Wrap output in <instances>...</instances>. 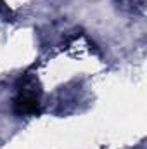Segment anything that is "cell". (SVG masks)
I'll return each instance as SVG.
<instances>
[{
	"instance_id": "cell-1",
	"label": "cell",
	"mask_w": 147,
	"mask_h": 149,
	"mask_svg": "<svg viewBox=\"0 0 147 149\" xmlns=\"http://www.w3.org/2000/svg\"><path fill=\"white\" fill-rule=\"evenodd\" d=\"M12 109L17 116H28L40 113V92L19 88L17 95L12 101Z\"/></svg>"
},
{
	"instance_id": "cell-2",
	"label": "cell",
	"mask_w": 147,
	"mask_h": 149,
	"mask_svg": "<svg viewBox=\"0 0 147 149\" xmlns=\"http://www.w3.org/2000/svg\"><path fill=\"white\" fill-rule=\"evenodd\" d=\"M0 12H2V14H5V16H9V14H10V9L5 5V2H3V0H0Z\"/></svg>"
}]
</instances>
